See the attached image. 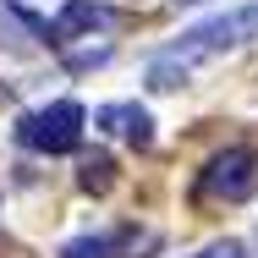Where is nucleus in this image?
<instances>
[{
	"label": "nucleus",
	"mask_w": 258,
	"mask_h": 258,
	"mask_svg": "<svg viewBox=\"0 0 258 258\" xmlns=\"http://www.w3.org/2000/svg\"><path fill=\"white\" fill-rule=\"evenodd\" d=\"M247 39H258V0L231 6V11L209 17V22H198V28H187V33H181V44H170V50H165V60L192 66V60H204V55L236 50V44H247Z\"/></svg>",
	"instance_id": "f257e3e1"
},
{
	"label": "nucleus",
	"mask_w": 258,
	"mask_h": 258,
	"mask_svg": "<svg viewBox=\"0 0 258 258\" xmlns=\"http://www.w3.org/2000/svg\"><path fill=\"white\" fill-rule=\"evenodd\" d=\"M83 104L77 99H55L44 110H33V115H22L17 121V143L22 149H39V154H72L77 143H83Z\"/></svg>",
	"instance_id": "f03ea898"
},
{
	"label": "nucleus",
	"mask_w": 258,
	"mask_h": 258,
	"mask_svg": "<svg viewBox=\"0 0 258 258\" xmlns=\"http://www.w3.org/2000/svg\"><path fill=\"white\" fill-rule=\"evenodd\" d=\"M253 149H225V154H214L204 165V176H198V198L204 204H242L247 192H253L258 170Z\"/></svg>",
	"instance_id": "7ed1b4c3"
},
{
	"label": "nucleus",
	"mask_w": 258,
	"mask_h": 258,
	"mask_svg": "<svg viewBox=\"0 0 258 258\" xmlns=\"http://www.w3.org/2000/svg\"><path fill=\"white\" fill-rule=\"evenodd\" d=\"M94 28H110V11H104V6H94V0H66L44 39H50V44H72L77 33H94Z\"/></svg>",
	"instance_id": "20e7f679"
},
{
	"label": "nucleus",
	"mask_w": 258,
	"mask_h": 258,
	"mask_svg": "<svg viewBox=\"0 0 258 258\" xmlns=\"http://www.w3.org/2000/svg\"><path fill=\"white\" fill-rule=\"evenodd\" d=\"M94 121H99L104 132H115V138L138 143V149H149V143H154V121H149V110H138V104H104Z\"/></svg>",
	"instance_id": "39448f33"
},
{
	"label": "nucleus",
	"mask_w": 258,
	"mask_h": 258,
	"mask_svg": "<svg viewBox=\"0 0 258 258\" xmlns=\"http://www.w3.org/2000/svg\"><path fill=\"white\" fill-rule=\"evenodd\" d=\"M77 181H83V192H110V181H115V165H110V154H88Z\"/></svg>",
	"instance_id": "423d86ee"
},
{
	"label": "nucleus",
	"mask_w": 258,
	"mask_h": 258,
	"mask_svg": "<svg viewBox=\"0 0 258 258\" xmlns=\"http://www.w3.org/2000/svg\"><path fill=\"white\" fill-rule=\"evenodd\" d=\"M115 253V242L110 236H77V242H66L60 247V258H110Z\"/></svg>",
	"instance_id": "0eeeda50"
},
{
	"label": "nucleus",
	"mask_w": 258,
	"mask_h": 258,
	"mask_svg": "<svg viewBox=\"0 0 258 258\" xmlns=\"http://www.w3.org/2000/svg\"><path fill=\"white\" fill-rule=\"evenodd\" d=\"M198 258H242V247H236V242H214V247H204Z\"/></svg>",
	"instance_id": "6e6552de"
}]
</instances>
